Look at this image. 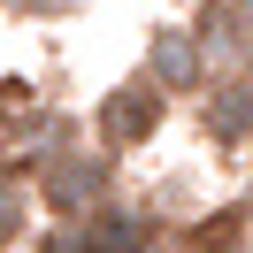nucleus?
Wrapping results in <instances>:
<instances>
[{
    "mask_svg": "<svg viewBox=\"0 0 253 253\" xmlns=\"http://www.w3.org/2000/svg\"><path fill=\"white\" fill-rule=\"evenodd\" d=\"M31 192H39V200H46L62 222H69V215H92L100 200H115V161L100 154V146H92V154L62 146V154H46V161H39Z\"/></svg>",
    "mask_w": 253,
    "mask_h": 253,
    "instance_id": "1",
    "label": "nucleus"
},
{
    "mask_svg": "<svg viewBox=\"0 0 253 253\" xmlns=\"http://www.w3.org/2000/svg\"><path fill=\"white\" fill-rule=\"evenodd\" d=\"M161 123H169V92H161L146 69H138V77H123V84L92 108V130H100V154H108V161L130 154V146H146Z\"/></svg>",
    "mask_w": 253,
    "mask_h": 253,
    "instance_id": "2",
    "label": "nucleus"
},
{
    "mask_svg": "<svg viewBox=\"0 0 253 253\" xmlns=\"http://www.w3.org/2000/svg\"><path fill=\"white\" fill-rule=\"evenodd\" d=\"M146 246H154V215L115 200H100L92 215H69V238H62V253H146Z\"/></svg>",
    "mask_w": 253,
    "mask_h": 253,
    "instance_id": "3",
    "label": "nucleus"
},
{
    "mask_svg": "<svg viewBox=\"0 0 253 253\" xmlns=\"http://www.w3.org/2000/svg\"><path fill=\"white\" fill-rule=\"evenodd\" d=\"M146 77H154L161 92H200V77H207V46H200V31H154Z\"/></svg>",
    "mask_w": 253,
    "mask_h": 253,
    "instance_id": "4",
    "label": "nucleus"
},
{
    "mask_svg": "<svg viewBox=\"0 0 253 253\" xmlns=\"http://www.w3.org/2000/svg\"><path fill=\"white\" fill-rule=\"evenodd\" d=\"M200 108H207V130H215L222 146H246V138H253V77H238V84H222V92H207Z\"/></svg>",
    "mask_w": 253,
    "mask_h": 253,
    "instance_id": "5",
    "label": "nucleus"
},
{
    "mask_svg": "<svg viewBox=\"0 0 253 253\" xmlns=\"http://www.w3.org/2000/svg\"><path fill=\"white\" fill-rule=\"evenodd\" d=\"M23 215H31V192H23V184H16V176L0 169V246H8V238H16V230H23Z\"/></svg>",
    "mask_w": 253,
    "mask_h": 253,
    "instance_id": "6",
    "label": "nucleus"
},
{
    "mask_svg": "<svg viewBox=\"0 0 253 253\" xmlns=\"http://www.w3.org/2000/svg\"><path fill=\"white\" fill-rule=\"evenodd\" d=\"M246 222H253V184H246Z\"/></svg>",
    "mask_w": 253,
    "mask_h": 253,
    "instance_id": "7",
    "label": "nucleus"
}]
</instances>
